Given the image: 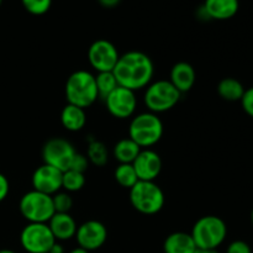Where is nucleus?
Segmentation results:
<instances>
[{"instance_id": "20e7f679", "label": "nucleus", "mask_w": 253, "mask_h": 253, "mask_svg": "<svg viewBox=\"0 0 253 253\" xmlns=\"http://www.w3.org/2000/svg\"><path fill=\"white\" fill-rule=\"evenodd\" d=\"M163 136L162 120L151 111L136 115L128 126V137L141 148L156 145Z\"/></svg>"}, {"instance_id": "ddd939ff", "label": "nucleus", "mask_w": 253, "mask_h": 253, "mask_svg": "<svg viewBox=\"0 0 253 253\" xmlns=\"http://www.w3.org/2000/svg\"><path fill=\"white\" fill-rule=\"evenodd\" d=\"M62 170L43 163L32 174V187L40 193L53 195L62 189Z\"/></svg>"}, {"instance_id": "2f4dec72", "label": "nucleus", "mask_w": 253, "mask_h": 253, "mask_svg": "<svg viewBox=\"0 0 253 253\" xmlns=\"http://www.w3.org/2000/svg\"><path fill=\"white\" fill-rule=\"evenodd\" d=\"M104 7H115L116 5H119L120 0H98Z\"/></svg>"}, {"instance_id": "72a5a7b5", "label": "nucleus", "mask_w": 253, "mask_h": 253, "mask_svg": "<svg viewBox=\"0 0 253 253\" xmlns=\"http://www.w3.org/2000/svg\"><path fill=\"white\" fill-rule=\"evenodd\" d=\"M194 253H219L216 250H205V249H197Z\"/></svg>"}, {"instance_id": "9d476101", "label": "nucleus", "mask_w": 253, "mask_h": 253, "mask_svg": "<svg viewBox=\"0 0 253 253\" xmlns=\"http://www.w3.org/2000/svg\"><path fill=\"white\" fill-rule=\"evenodd\" d=\"M116 47L108 40H96L88 49V59L90 66L98 73L100 72H113L119 61Z\"/></svg>"}, {"instance_id": "412c9836", "label": "nucleus", "mask_w": 253, "mask_h": 253, "mask_svg": "<svg viewBox=\"0 0 253 253\" xmlns=\"http://www.w3.org/2000/svg\"><path fill=\"white\" fill-rule=\"evenodd\" d=\"M245 90L242 83L235 78H224L217 85V93L224 100L240 101L244 96Z\"/></svg>"}, {"instance_id": "b1692460", "label": "nucleus", "mask_w": 253, "mask_h": 253, "mask_svg": "<svg viewBox=\"0 0 253 253\" xmlns=\"http://www.w3.org/2000/svg\"><path fill=\"white\" fill-rule=\"evenodd\" d=\"M86 158L89 162L98 167H103L108 163V150L101 141L91 140L89 141L88 151H86Z\"/></svg>"}, {"instance_id": "aec40b11", "label": "nucleus", "mask_w": 253, "mask_h": 253, "mask_svg": "<svg viewBox=\"0 0 253 253\" xmlns=\"http://www.w3.org/2000/svg\"><path fill=\"white\" fill-rule=\"evenodd\" d=\"M141 152V147L136 142H133L130 137L123 138L114 146V157L120 165H132L133 161Z\"/></svg>"}, {"instance_id": "c756f323", "label": "nucleus", "mask_w": 253, "mask_h": 253, "mask_svg": "<svg viewBox=\"0 0 253 253\" xmlns=\"http://www.w3.org/2000/svg\"><path fill=\"white\" fill-rule=\"evenodd\" d=\"M226 253H252V250L247 242L237 240V241L231 242L229 245Z\"/></svg>"}, {"instance_id": "4468645a", "label": "nucleus", "mask_w": 253, "mask_h": 253, "mask_svg": "<svg viewBox=\"0 0 253 253\" xmlns=\"http://www.w3.org/2000/svg\"><path fill=\"white\" fill-rule=\"evenodd\" d=\"M138 180L155 182L162 170V160L156 151L146 148L141 150L136 160L132 163Z\"/></svg>"}, {"instance_id": "7c9ffc66", "label": "nucleus", "mask_w": 253, "mask_h": 253, "mask_svg": "<svg viewBox=\"0 0 253 253\" xmlns=\"http://www.w3.org/2000/svg\"><path fill=\"white\" fill-rule=\"evenodd\" d=\"M9 190H10L9 180H7V178L5 177L4 174L0 173V203H1L2 200H5V198H6L7 194H9Z\"/></svg>"}, {"instance_id": "423d86ee", "label": "nucleus", "mask_w": 253, "mask_h": 253, "mask_svg": "<svg viewBox=\"0 0 253 253\" xmlns=\"http://www.w3.org/2000/svg\"><path fill=\"white\" fill-rule=\"evenodd\" d=\"M182 93L169 81H156L150 83L145 91L146 106L153 114L165 113L174 108L180 100Z\"/></svg>"}, {"instance_id": "f8f14e48", "label": "nucleus", "mask_w": 253, "mask_h": 253, "mask_svg": "<svg viewBox=\"0 0 253 253\" xmlns=\"http://www.w3.org/2000/svg\"><path fill=\"white\" fill-rule=\"evenodd\" d=\"M106 109L116 119H127L133 115L137 106L135 91L124 86H118L105 99Z\"/></svg>"}, {"instance_id": "6e6552de", "label": "nucleus", "mask_w": 253, "mask_h": 253, "mask_svg": "<svg viewBox=\"0 0 253 253\" xmlns=\"http://www.w3.org/2000/svg\"><path fill=\"white\" fill-rule=\"evenodd\" d=\"M54 242L56 239L47 224L29 222L20 235V244L29 253H48Z\"/></svg>"}, {"instance_id": "a211bd4d", "label": "nucleus", "mask_w": 253, "mask_h": 253, "mask_svg": "<svg viewBox=\"0 0 253 253\" xmlns=\"http://www.w3.org/2000/svg\"><path fill=\"white\" fill-rule=\"evenodd\" d=\"M197 250L192 235L187 232H173L168 235L163 244L165 253H194Z\"/></svg>"}, {"instance_id": "393cba45", "label": "nucleus", "mask_w": 253, "mask_h": 253, "mask_svg": "<svg viewBox=\"0 0 253 253\" xmlns=\"http://www.w3.org/2000/svg\"><path fill=\"white\" fill-rule=\"evenodd\" d=\"M85 185V175L84 173L77 172V170L68 169L63 172V178H62V188L67 193L79 192L83 189Z\"/></svg>"}, {"instance_id": "f03ea898", "label": "nucleus", "mask_w": 253, "mask_h": 253, "mask_svg": "<svg viewBox=\"0 0 253 253\" xmlns=\"http://www.w3.org/2000/svg\"><path fill=\"white\" fill-rule=\"evenodd\" d=\"M64 91L68 104L79 106L82 109L93 105L99 98L95 76L84 69L73 72L68 77Z\"/></svg>"}, {"instance_id": "c9c22d12", "label": "nucleus", "mask_w": 253, "mask_h": 253, "mask_svg": "<svg viewBox=\"0 0 253 253\" xmlns=\"http://www.w3.org/2000/svg\"><path fill=\"white\" fill-rule=\"evenodd\" d=\"M0 253H16V252L11 251V250H0Z\"/></svg>"}, {"instance_id": "7ed1b4c3", "label": "nucleus", "mask_w": 253, "mask_h": 253, "mask_svg": "<svg viewBox=\"0 0 253 253\" xmlns=\"http://www.w3.org/2000/svg\"><path fill=\"white\" fill-rule=\"evenodd\" d=\"M190 235L197 249L216 250L226 239L227 226L221 217L208 215L195 222Z\"/></svg>"}, {"instance_id": "a878e982", "label": "nucleus", "mask_w": 253, "mask_h": 253, "mask_svg": "<svg viewBox=\"0 0 253 253\" xmlns=\"http://www.w3.org/2000/svg\"><path fill=\"white\" fill-rule=\"evenodd\" d=\"M22 6L31 15H44L51 9L52 0H21Z\"/></svg>"}, {"instance_id": "f257e3e1", "label": "nucleus", "mask_w": 253, "mask_h": 253, "mask_svg": "<svg viewBox=\"0 0 253 253\" xmlns=\"http://www.w3.org/2000/svg\"><path fill=\"white\" fill-rule=\"evenodd\" d=\"M113 73L119 86L135 91L146 88L151 83L155 74V66L146 53L130 51L119 57Z\"/></svg>"}, {"instance_id": "cd10ccee", "label": "nucleus", "mask_w": 253, "mask_h": 253, "mask_svg": "<svg viewBox=\"0 0 253 253\" xmlns=\"http://www.w3.org/2000/svg\"><path fill=\"white\" fill-rule=\"evenodd\" d=\"M88 166H89V160L86 158V156L82 155V153H76V156H74L73 161H72L71 163L69 169L84 173L86 169H88Z\"/></svg>"}, {"instance_id": "e433bc0d", "label": "nucleus", "mask_w": 253, "mask_h": 253, "mask_svg": "<svg viewBox=\"0 0 253 253\" xmlns=\"http://www.w3.org/2000/svg\"><path fill=\"white\" fill-rule=\"evenodd\" d=\"M251 222H252V225H253V209H252V211H251Z\"/></svg>"}, {"instance_id": "4be33fe9", "label": "nucleus", "mask_w": 253, "mask_h": 253, "mask_svg": "<svg viewBox=\"0 0 253 253\" xmlns=\"http://www.w3.org/2000/svg\"><path fill=\"white\" fill-rule=\"evenodd\" d=\"M95 83L99 98H101L103 100H105L119 86L113 72H100V73H98L95 76Z\"/></svg>"}, {"instance_id": "6ab92c4d", "label": "nucleus", "mask_w": 253, "mask_h": 253, "mask_svg": "<svg viewBox=\"0 0 253 253\" xmlns=\"http://www.w3.org/2000/svg\"><path fill=\"white\" fill-rule=\"evenodd\" d=\"M61 123L66 130L72 132L81 131L86 124L85 109L67 104L61 113Z\"/></svg>"}, {"instance_id": "f704fd0d", "label": "nucleus", "mask_w": 253, "mask_h": 253, "mask_svg": "<svg viewBox=\"0 0 253 253\" xmlns=\"http://www.w3.org/2000/svg\"><path fill=\"white\" fill-rule=\"evenodd\" d=\"M69 253H89V252H88V251H85V250L81 249V247H77V249L72 250V251L69 252Z\"/></svg>"}, {"instance_id": "bb28decb", "label": "nucleus", "mask_w": 253, "mask_h": 253, "mask_svg": "<svg viewBox=\"0 0 253 253\" xmlns=\"http://www.w3.org/2000/svg\"><path fill=\"white\" fill-rule=\"evenodd\" d=\"M54 212H69L73 207V199L67 192H58L52 195Z\"/></svg>"}, {"instance_id": "473e14b6", "label": "nucleus", "mask_w": 253, "mask_h": 253, "mask_svg": "<svg viewBox=\"0 0 253 253\" xmlns=\"http://www.w3.org/2000/svg\"><path fill=\"white\" fill-rule=\"evenodd\" d=\"M48 253H64V249H63V246H62L61 244H58V242L56 241L53 244V246L49 249Z\"/></svg>"}, {"instance_id": "f3484780", "label": "nucleus", "mask_w": 253, "mask_h": 253, "mask_svg": "<svg viewBox=\"0 0 253 253\" xmlns=\"http://www.w3.org/2000/svg\"><path fill=\"white\" fill-rule=\"evenodd\" d=\"M203 9L208 17L212 20H229L240 9L239 0H205Z\"/></svg>"}, {"instance_id": "9b49d317", "label": "nucleus", "mask_w": 253, "mask_h": 253, "mask_svg": "<svg viewBox=\"0 0 253 253\" xmlns=\"http://www.w3.org/2000/svg\"><path fill=\"white\" fill-rule=\"evenodd\" d=\"M74 237L77 239L81 249L88 252L95 251L106 242L108 230L103 222L96 221V220H89L78 226Z\"/></svg>"}, {"instance_id": "1a4fd4ad", "label": "nucleus", "mask_w": 253, "mask_h": 253, "mask_svg": "<svg viewBox=\"0 0 253 253\" xmlns=\"http://www.w3.org/2000/svg\"><path fill=\"white\" fill-rule=\"evenodd\" d=\"M76 150L68 140L62 137L49 138L42 148V158L46 165L66 172L71 167Z\"/></svg>"}, {"instance_id": "4c0bfd02", "label": "nucleus", "mask_w": 253, "mask_h": 253, "mask_svg": "<svg viewBox=\"0 0 253 253\" xmlns=\"http://www.w3.org/2000/svg\"><path fill=\"white\" fill-rule=\"evenodd\" d=\"M1 4H2V0H0V6H1Z\"/></svg>"}, {"instance_id": "2eb2a0df", "label": "nucleus", "mask_w": 253, "mask_h": 253, "mask_svg": "<svg viewBox=\"0 0 253 253\" xmlns=\"http://www.w3.org/2000/svg\"><path fill=\"white\" fill-rule=\"evenodd\" d=\"M47 225L56 241H67L73 239L78 229L76 220L69 215V212H54Z\"/></svg>"}, {"instance_id": "0eeeda50", "label": "nucleus", "mask_w": 253, "mask_h": 253, "mask_svg": "<svg viewBox=\"0 0 253 253\" xmlns=\"http://www.w3.org/2000/svg\"><path fill=\"white\" fill-rule=\"evenodd\" d=\"M19 209L24 219L36 224H47L54 215L52 195L43 194L37 190H31L22 195Z\"/></svg>"}, {"instance_id": "39448f33", "label": "nucleus", "mask_w": 253, "mask_h": 253, "mask_svg": "<svg viewBox=\"0 0 253 253\" xmlns=\"http://www.w3.org/2000/svg\"><path fill=\"white\" fill-rule=\"evenodd\" d=\"M163 190L155 182L138 180L130 189V203L135 210L145 215H155L165 207Z\"/></svg>"}, {"instance_id": "5701e85b", "label": "nucleus", "mask_w": 253, "mask_h": 253, "mask_svg": "<svg viewBox=\"0 0 253 253\" xmlns=\"http://www.w3.org/2000/svg\"><path fill=\"white\" fill-rule=\"evenodd\" d=\"M114 177H115L118 184L120 187L126 188V189H131L138 182L137 174H136L133 166L126 165V163L119 165L116 167L115 172H114Z\"/></svg>"}, {"instance_id": "dca6fc26", "label": "nucleus", "mask_w": 253, "mask_h": 253, "mask_svg": "<svg viewBox=\"0 0 253 253\" xmlns=\"http://www.w3.org/2000/svg\"><path fill=\"white\" fill-rule=\"evenodd\" d=\"M195 79V69L188 62H178L170 69L169 82L182 94L187 93L194 86Z\"/></svg>"}, {"instance_id": "c85d7f7f", "label": "nucleus", "mask_w": 253, "mask_h": 253, "mask_svg": "<svg viewBox=\"0 0 253 253\" xmlns=\"http://www.w3.org/2000/svg\"><path fill=\"white\" fill-rule=\"evenodd\" d=\"M240 101H241L242 109L245 110V113L253 118V86L245 90L244 96Z\"/></svg>"}]
</instances>
